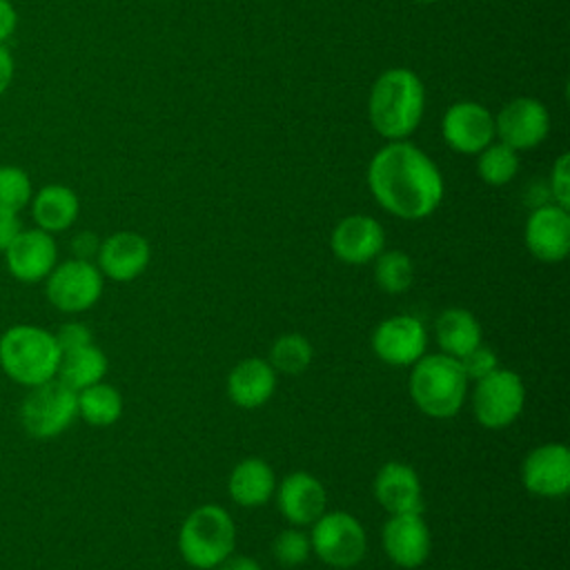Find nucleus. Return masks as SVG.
Instances as JSON below:
<instances>
[{
	"label": "nucleus",
	"instance_id": "nucleus-26",
	"mask_svg": "<svg viewBox=\"0 0 570 570\" xmlns=\"http://www.w3.org/2000/svg\"><path fill=\"white\" fill-rule=\"evenodd\" d=\"M76 401H78V416L94 428L114 425L122 414L120 392L114 385L102 381L76 392Z\"/></svg>",
	"mask_w": 570,
	"mask_h": 570
},
{
	"label": "nucleus",
	"instance_id": "nucleus-34",
	"mask_svg": "<svg viewBox=\"0 0 570 570\" xmlns=\"http://www.w3.org/2000/svg\"><path fill=\"white\" fill-rule=\"evenodd\" d=\"M56 341H58V347L60 352H69V350H78L82 345H89L94 343V336H91V330L80 323V321H69V323H62L56 332H53Z\"/></svg>",
	"mask_w": 570,
	"mask_h": 570
},
{
	"label": "nucleus",
	"instance_id": "nucleus-1",
	"mask_svg": "<svg viewBox=\"0 0 570 570\" xmlns=\"http://www.w3.org/2000/svg\"><path fill=\"white\" fill-rule=\"evenodd\" d=\"M367 187L385 212L403 220L428 218L445 194V183L434 160L405 140H392L372 156Z\"/></svg>",
	"mask_w": 570,
	"mask_h": 570
},
{
	"label": "nucleus",
	"instance_id": "nucleus-31",
	"mask_svg": "<svg viewBox=\"0 0 570 570\" xmlns=\"http://www.w3.org/2000/svg\"><path fill=\"white\" fill-rule=\"evenodd\" d=\"M272 552L281 566L294 568V566H301L307 561V557L312 552V543L303 530L287 528L274 539Z\"/></svg>",
	"mask_w": 570,
	"mask_h": 570
},
{
	"label": "nucleus",
	"instance_id": "nucleus-39",
	"mask_svg": "<svg viewBox=\"0 0 570 570\" xmlns=\"http://www.w3.org/2000/svg\"><path fill=\"white\" fill-rule=\"evenodd\" d=\"M216 568H218V570H263L256 559L243 557V554H236V557L229 554V557H227L223 563H218Z\"/></svg>",
	"mask_w": 570,
	"mask_h": 570
},
{
	"label": "nucleus",
	"instance_id": "nucleus-27",
	"mask_svg": "<svg viewBox=\"0 0 570 570\" xmlns=\"http://www.w3.org/2000/svg\"><path fill=\"white\" fill-rule=\"evenodd\" d=\"M476 171L488 185H508L519 171V156L505 142H490L485 149L479 151Z\"/></svg>",
	"mask_w": 570,
	"mask_h": 570
},
{
	"label": "nucleus",
	"instance_id": "nucleus-21",
	"mask_svg": "<svg viewBox=\"0 0 570 570\" xmlns=\"http://www.w3.org/2000/svg\"><path fill=\"white\" fill-rule=\"evenodd\" d=\"M276 390V370L258 356L243 358L227 376V394L232 403L245 410L265 405Z\"/></svg>",
	"mask_w": 570,
	"mask_h": 570
},
{
	"label": "nucleus",
	"instance_id": "nucleus-36",
	"mask_svg": "<svg viewBox=\"0 0 570 570\" xmlns=\"http://www.w3.org/2000/svg\"><path fill=\"white\" fill-rule=\"evenodd\" d=\"M22 220L18 214H9V212H0V252H4L16 236L22 232Z\"/></svg>",
	"mask_w": 570,
	"mask_h": 570
},
{
	"label": "nucleus",
	"instance_id": "nucleus-35",
	"mask_svg": "<svg viewBox=\"0 0 570 570\" xmlns=\"http://www.w3.org/2000/svg\"><path fill=\"white\" fill-rule=\"evenodd\" d=\"M98 247H100V238H98L96 234H91V232H80V234H76L73 240H71L73 258L91 261V258H96Z\"/></svg>",
	"mask_w": 570,
	"mask_h": 570
},
{
	"label": "nucleus",
	"instance_id": "nucleus-29",
	"mask_svg": "<svg viewBox=\"0 0 570 570\" xmlns=\"http://www.w3.org/2000/svg\"><path fill=\"white\" fill-rule=\"evenodd\" d=\"M314 356L312 343L303 334H283L269 350V365L285 374H301Z\"/></svg>",
	"mask_w": 570,
	"mask_h": 570
},
{
	"label": "nucleus",
	"instance_id": "nucleus-16",
	"mask_svg": "<svg viewBox=\"0 0 570 570\" xmlns=\"http://www.w3.org/2000/svg\"><path fill=\"white\" fill-rule=\"evenodd\" d=\"M383 550L399 568H419L430 557V530L423 512L390 514L381 532Z\"/></svg>",
	"mask_w": 570,
	"mask_h": 570
},
{
	"label": "nucleus",
	"instance_id": "nucleus-9",
	"mask_svg": "<svg viewBox=\"0 0 570 570\" xmlns=\"http://www.w3.org/2000/svg\"><path fill=\"white\" fill-rule=\"evenodd\" d=\"M525 403V387L517 372L497 367L492 374L476 381L472 394L474 419L488 430L512 425Z\"/></svg>",
	"mask_w": 570,
	"mask_h": 570
},
{
	"label": "nucleus",
	"instance_id": "nucleus-13",
	"mask_svg": "<svg viewBox=\"0 0 570 570\" xmlns=\"http://www.w3.org/2000/svg\"><path fill=\"white\" fill-rule=\"evenodd\" d=\"M525 247L541 263H559L570 252V214L557 203L532 209L525 223Z\"/></svg>",
	"mask_w": 570,
	"mask_h": 570
},
{
	"label": "nucleus",
	"instance_id": "nucleus-3",
	"mask_svg": "<svg viewBox=\"0 0 570 570\" xmlns=\"http://www.w3.org/2000/svg\"><path fill=\"white\" fill-rule=\"evenodd\" d=\"M60 356L53 332L40 325L16 323L0 334V370L27 390L56 379Z\"/></svg>",
	"mask_w": 570,
	"mask_h": 570
},
{
	"label": "nucleus",
	"instance_id": "nucleus-23",
	"mask_svg": "<svg viewBox=\"0 0 570 570\" xmlns=\"http://www.w3.org/2000/svg\"><path fill=\"white\" fill-rule=\"evenodd\" d=\"M229 497L243 508H258L269 501L276 490L274 472L263 459H243L229 474Z\"/></svg>",
	"mask_w": 570,
	"mask_h": 570
},
{
	"label": "nucleus",
	"instance_id": "nucleus-11",
	"mask_svg": "<svg viewBox=\"0 0 570 570\" xmlns=\"http://www.w3.org/2000/svg\"><path fill=\"white\" fill-rule=\"evenodd\" d=\"M550 131V114L537 98H514L494 118V134L514 151L532 149L546 140Z\"/></svg>",
	"mask_w": 570,
	"mask_h": 570
},
{
	"label": "nucleus",
	"instance_id": "nucleus-8",
	"mask_svg": "<svg viewBox=\"0 0 570 570\" xmlns=\"http://www.w3.org/2000/svg\"><path fill=\"white\" fill-rule=\"evenodd\" d=\"M316 557L332 568H354L367 550V537L356 517L350 512H323L312 523L309 534Z\"/></svg>",
	"mask_w": 570,
	"mask_h": 570
},
{
	"label": "nucleus",
	"instance_id": "nucleus-37",
	"mask_svg": "<svg viewBox=\"0 0 570 570\" xmlns=\"http://www.w3.org/2000/svg\"><path fill=\"white\" fill-rule=\"evenodd\" d=\"M18 27V11L11 0H0V45H4Z\"/></svg>",
	"mask_w": 570,
	"mask_h": 570
},
{
	"label": "nucleus",
	"instance_id": "nucleus-2",
	"mask_svg": "<svg viewBox=\"0 0 570 570\" xmlns=\"http://www.w3.org/2000/svg\"><path fill=\"white\" fill-rule=\"evenodd\" d=\"M425 111L421 78L405 69H385L372 85L367 116L374 131L387 140H405L419 127Z\"/></svg>",
	"mask_w": 570,
	"mask_h": 570
},
{
	"label": "nucleus",
	"instance_id": "nucleus-5",
	"mask_svg": "<svg viewBox=\"0 0 570 570\" xmlns=\"http://www.w3.org/2000/svg\"><path fill=\"white\" fill-rule=\"evenodd\" d=\"M236 543V525L229 512L216 503L198 505L187 514L178 532L183 559L198 570H212L223 563Z\"/></svg>",
	"mask_w": 570,
	"mask_h": 570
},
{
	"label": "nucleus",
	"instance_id": "nucleus-4",
	"mask_svg": "<svg viewBox=\"0 0 570 570\" xmlns=\"http://www.w3.org/2000/svg\"><path fill=\"white\" fill-rule=\"evenodd\" d=\"M468 392V379L456 358L448 354H423L410 376V394L416 407L432 419L454 416Z\"/></svg>",
	"mask_w": 570,
	"mask_h": 570
},
{
	"label": "nucleus",
	"instance_id": "nucleus-38",
	"mask_svg": "<svg viewBox=\"0 0 570 570\" xmlns=\"http://www.w3.org/2000/svg\"><path fill=\"white\" fill-rule=\"evenodd\" d=\"M13 71H16L13 56L4 45H0V96L9 89V85L13 80Z\"/></svg>",
	"mask_w": 570,
	"mask_h": 570
},
{
	"label": "nucleus",
	"instance_id": "nucleus-24",
	"mask_svg": "<svg viewBox=\"0 0 570 570\" xmlns=\"http://www.w3.org/2000/svg\"><path fill=\"white\" fill-rule=\"evenodd\" d=\"M434 332L441 352L452 358H461L481 345V323L472 312L463 307H450L441 312L434 323Z\"/></svg>",
	"mask_w": 570,
	"mask_h": 570
},
{
	"label": "nucleus",
	"instance_id": "nucleus-19",
	"mask_svg": "<svg viewBox=\"0 0 570 570\" xmlns=\"http://www.w3.org/2000/svg\"><path fill=\"white\" fill-rule=\"evenodd\" d=\"M276 501L281 514L294 525H312L325 512V488L309 472H292L287 474L278 490Z\"/></svg>",
	"mask_w": 570,
	"mask_h": 570
},
{
	"label": "nucleus",
	"instance_id": "nucleus-30",
	"mask_svg": "<svg viewBox=\"0 0 570 570\" xmlns=\"http://www.w3.org/2000/svg\"><path fill=\"white\" fill-rule=\"evenodd\" d=\"M33 196L31 178L22 167L0 165V212L20 214Z\"/></svg>",
	"mask_w": 570,
	"mask_h": 570
},
{
	"label": "nucleus",
	"instance_id": "nucleus-6",
	"mask_svg": "<svg viewBox=\"0 0 570 570\" xmlns=\"http://www.w3.org/2000/svg\"><path fill=\"white\" fill-rule=\"evenodd\" d=\"M78 416L76 390L65 385L60 379H51L24 394L18 419L22 430L38 441L60 436Z\"/></svg>",
	"mask_w": 570,
	"mask_h": 570
},
{
	"label": "nucleus",
	"instance_id": "nucleus-20",
	"mask_svg": "<svg viewBox=\"0 0 570 570\" xmlns=\"http://www.w3.org/2000/svg\"><path fill=\"white\" fill-rule=\"evenodd\" d=\"M374 497L390 514L423 512L421 481L416 472L399 461L385 463L374 476Z\"/></svg>",
	"mask_w": 570,
	"mask_h": 570
},
{
	"label": "nucleus",
	"instance_id": "nucleus-7",
	"mask_svg": "<svg viewBox=\"0 0 570 570\" xmlns=\"http://www.w3.org/2000/svg\"><path fill=\"white\" fill-rule=\"evenodd\" d=\"M45 283L47 301L62 314H78L94 307L105 287V276L98 265L82 258L56 263Z\"/></svg>",
	"mask_w": 570,
	"mask_h": 570
},
{
	"label": "nucleus",
	"instance_id": "nucleus-15",
	"mask_svg": "<svg viewBox=\"0 0 570 570\" xmlns=\"http://www.w3.org/2000/svg\"><path fill=\"white\" fill-rule=\"evenodd\" d=\"M521 481L537 497H563L570 488V450L563 443H546L530 450L521 465Z\"/></svg>",
	"mask_w": 570,
	"mask_h": 570
},
{
	"label": "nucleus",
	"instance_id": "nucleus-28",
	"mask_svg": "<svg viewBox=\"0 0 570 570\" xmlns=\"http://www.w3.org/2000/svg\"><path fill=\"white\" fill-rule=\"evenodd\" d=\"M374 278L379 283V287L387 294H403L414 278V265L410 261V256L401 249H390V252H381L376 256V265H374Z\"/></svg>",
	"mask_w": 570,
	"mask_h": 570
},
{
	"label": "nucleus",
	"instance_id": "nucleus-18",
	"mask_svg": "<svg viewBox=\"0 0 570 570\" xmlns=\"http://www.w3.org/2000/svg\"><path fill=\"white\" fill-rule=\"evenodd\" d=\"M151 258L147 238L136 232H116L100 240L96 261L102 276L116 283H129L138 278Z\"/></svg>",
	"mask_w": 570,
	"mask_h": 570
},
{
	"label": "nucleus",
	"instance_id": "nucleus-32",
	"mask_svg": "<svg viewBox=\"0 0 570 570\" xmlns=\"http://www.w3.org/2000/svg\"><path fill=\"white\" fill-rule=\"evenodd\" d=\"M456 361H459V365H461V370H463L468 381L470 379L472 381H481L483 376L492 374L499 367L497 354L490 347H485V345H476L474 350H470L465 356H461Z\"/></svg>",
	"mask_w": 570,
	"mask_h": 570
},
{
	"label": "nucleus",
	"instance_id": "nucleus-40",
	"mask_svg": "<svg viewBox=\"0 0 570 570\" xmlns=\"http://www.w3.org/2000/svg\"><path fill=\"white\" fill-rule=\"evenodd\" d=\"M416 2H439V0H416Z\"/></svg>",
	"mask_w": 570,
	"mask_h": 570
},
{
	"label": "nucleus",
	"instance_id": "nucleus-17",
	"mask_svg": "<svg viewBox=\"0 0 570 570\" xmlns=\"http://www.w3.org/2000/svg\"><path fill=\"white\" fill-rule=\"evenodd\" d=\"M385 245V232L379 220L365 214H352L332 229L330 247L334 256L347 265H365L374 261Z\"/></svg>",
	"mask_w": 570,
	"mask_h": 570
},
{
	"label": "nucleus",
	"instance_id": "nucleus-33",
	"mask_svg": "<svg viewBox=\"0 0 570 570\" xmlns=\"http://www.w3.org/2000/svg\"><path fill=\"white\" fill-rule=\"evenodd\" d=\"M550 194L559 207L563 209L570 207V156L568 154H561L552 165Z\"/></svg>",
	"mask_w": 570,
	"mask_h": 570
},
{
	"label": "nucleus",
	"instance_id": "nucleus-12",
	"mask_svg": "<svg viewBox=\"0 0 570 570\" xmlns=\"http://www.w3.org/2000/svg\"><path fill=\"white\" fill-rule=\"evenodd\" d=\"M428 345V334L416 316H390L372 334L374 354L387 365H414Z\"/></svg>",
	"mask_w": 570,
	"mask_h": 570
},
{
	"label": "nucleus",
	"instance_id": "nucleus-25",
	"mask_svg": "<svg viewBox=\"0 0 570 570\" xmlns=\"http://www.w3.org/2000/svg\"><path fill=\"white\" fill-rule=\"evenodd\" d=\"M107 367H109V363H107L105 352L98 345L89 343L78 350L62 352L56 379H60L71 390L80 392V390L102 381L107 374Z\"/></svg>",
	"mask_w": 570,
	"mask_h": 570
},
{
	"label": "nucleus",
	"instance_id": "nucleus-14",
	"mask_svg": "<svg viewBox=\"0 0 570 570\" xmlns=\"http://www.w3.org/2000/svg\"><path fill=\"white\" fill-rule=\"evenodd\" d=\"M441 134L454 151L479 154L494 142V116L474 100H461L445 111Z\"/></svg>",
	"mask_w": 570,
	"mask_h": 570
},
{
	"label": "nucleus",
	"instance_id": "nucleus-10",
	"mask_svg": "<svg viewBox=\"0 0 570 570\" xmlns=\"http://www.w3.org/2000/svg\"><path fill=\"white\" fill-rule=\"evenodd\" d=\"M2 254L7 272L24 285L42 283L58 263V245L53 234L40 227L22 229Z\"/></svg>",
	"mask_w": 570,
	"mask_h": 570
},
{
	"label": "nucleus",
	"instance_id": "nucleus-22",
	"mask_svg": "<svg viewBox=\"0 0 570 570\" xmlns=\"http://www.w3.org/2000/svg\"><path fill=\"white\" fill-rule=\"evenodd\" d=\"M29 205H31V216L36 220V227H40L49 234L69 229L80 214V200H78L76 191L60 183L40 187L31 196Z\"/></svg>",
	"mask_w": 570,
	"mask_h": 570
}]
</instances>
